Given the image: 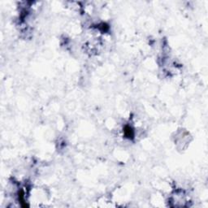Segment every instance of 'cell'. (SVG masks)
<instances>
[{
    "instance_id": "cell-1",
    "label": "cell",
    "mask_w": 208,
    "mask_h": 208,
    "mask_svg": "<svg viewBox=\"0 0 208 208\" xmlns=\"http://www.w3.org/2000/svg\"><path fill=\"white\" fill-rule=\"evenodd\" d=\"M124 135L126 137H129V138H132L133 136H134V133H133V129L129 126V125H126L124 128Z\"/></svg>"
}]
</instances>
